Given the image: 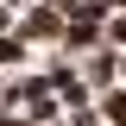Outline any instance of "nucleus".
<instances>
[{"label":"nucleus","instance_id":"nucleus-1","mask_svg":"<svg viewBox=\"0 0 126 126\" xmlns=\"http://www.w3.org/2000/svg\"><path fill=\"white\" fill-rule=\"evenodd\" d=\"M107 120H126V88H120V94H107Z\"/></svg>","mask_w":126,"mask_h":126}]
</instances>
